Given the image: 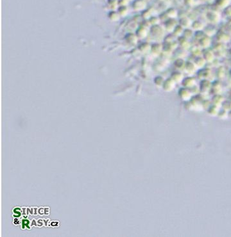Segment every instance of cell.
I'll return each instance as SVG.
<instances>
[{"instance_id": "1", "label": "cell", "mask_w": 231, "mask_h": 237, "mask_svg": "<svg viewBox=\"0 0 231 237\" xmlns=\"http://www.w3.org/2000/svg\"><path fill=\"white\" fill-rule=\"evenodd\" d=\"M150 34L152 37L155 39V42H159L161 40L164 39L166 35V30L163 25L158 24V25L152 26L150 27Z\"/></svg>"}, {"instance_id": "2", "label": "cell", "mask_w": 231, "mask_h": 237, "mask_svg": "<svg viewBox=\"0 0 231 237\" xmlns=\"http://www.w3.org/2000/svg\"><path fill=\"white\" fill-rule=\"evenodd\" d=\"M206 18L210 24L215 25L220 21L221 15L219 12L216 10H210L207 12Z\"/></svg>"}, {"instance_id": "3", "label": "cell", "mask_w": 231, "mask_h": 237, "mask_svg": "<svg viewBox=\"0 0 231 237\" xmlns=\"http://www.w3.org/2000/svg\"><path fill=\"white\" fill-rule=\"evenodd\" d=\"M197 78L200 80L204 79H209L210 80V77L213 75L212 70L209 67H204L202 69H198L197 72Z\"/></svg>"}, {"instance_id": "4", "label": "cell", "mask_w": 231, "mask_h": 237, "mask_svg": "<svg viewBox=\"0 0 231 237\" xmlns=\"http://www.w3.org/2000/svg\"><path fill=\"white\" fill-rule=\"evenodd\" d=\"M215 36L217 42L226 44L231 40V35L224 30H218Z\"/></svg>"}, {"instance_id": "5", "label": "cell", "mask_w": 231, "mask_h": 237, "mask_svg": "<svg viewBox=\"0 0 231 237\" xmlns=\"http://www.w3.org/2000/svg\"><path fill=\"white\" fill-rule=\"evenodd\" d=\"M202 56L206 60L207 63H212L216 59L215 53L213 50V49L207 48L202 50Z\"/></svg>"}, {"instance_id": "6", "label": "cell", "mask_w": 231, "mask_h": 237, "mask_svg": "<svg viewBox=\"0 0 231 237\" xmlns=\"http://www.w3.org/2000/svg\"><path fill=\"white\" fill-rule=\"evenodd\" d=\"M178 24H179V23H178V21L176 19L169 18L167 21H166L164 23L163 26L166 31L168 32V34H172L173 30L175 29V28Z\"/></svg>"}, {"instance_id": "7", "label": "cell", "mask_w": 231, "mask_h": 237, "mask_svg": "<svg viewBox=\"0 0 231 237\" xmlns=\"http://www.w3.org/2000/svg\"><path fill=\"white\" fill-rule=\"evenodd\" d=\"M182 87L188 89H191L194 85H197V79L193 76H188L184 77V80L181 83Z\"/></svg>"}, {"instance_id": "8", "label": "cell", "mask_w": 231, "mask_h": 237, "mask_svg": "<svg viewBox=\"0 0 231 237\" xmlns=\"http://www.w3.org/2000/svg\"><path fill=\"white\" fill-rule=\"evenodd\" d=\"M198 70V67H197L196 64H194V61L189 60L186 62V67H185V72L189 75V76H193V75L197 72Z\"/></svg>"}, {"instance_id": "9", "label": "cell", "mask_w": 231, "mask_h": 237, "mask_svg": "<svg viewBox=\"0 0 231 237\" xmlns=\"http://www.w3.org/2000/svg\"><path fill=\"white\" fill-rule=\"evenodd\" d=\"M176 84L177 83H175V81L171 77H169L165 79L162 88L166 92H170L175 88Z\"/></svg>"}, {"instance_id": "10", "label": "cell", "mask_w": 231, "mask_h": 237, "mask_svg": "<svg viewBox=\"0 0 231 237\" xmlns=\"http://www.w3.org/2000/svg\"><path fill=\"white\" fill-rule=\"evenodd\" d=\"M177 40L178 44H179V48L183 49V50L186 51H188L191 48L192 45L191 42H190V40L186 39L183 36H181L180 37L177 38Z\"/></svg>"}, {"instance_id": "11", "label": "cell", "mask_w": 231, "mask_h": 237, "mask_svg": "<svg viewBox=\"0 0 231 237\" xmlns=\"http://www.w3.org/2000/svg\"><path fill=\"white\" fill-rule=\"evenodd\" d=\"M199 87L201 92L205 93L211 91L212 81L209 79H204L200 81Z\"/></svg>"}, {"instance_id": "12", "label": "cell", "mask_w": 231, "mask_h": 237, "mask_svg": "<svg viewBox=\"0 0 231 237\" xmlns=\"http://www.w3.org/2000/svg\"><path fill=\"white\" fill-rule=\"evenodd\" d=\"M198 45L202 49V50H204V49L209 48L210 46H212L211 37L209 36L205 35L203 37L198 40Z\"/></svg>"}, {"instance_id": "13", "label": "cell", "mask_w": 231, "mask_h": 237, "mask_svg": "<svg viewBox=\"0 0 231 237\" xmlns=\"http://www.w3.org/2000/svg\"><path fill=\"white\" fill-rule=\"evenodd\" d=\"M150 52L155 56H159L163 53V44L160 42H155L151 45Z\"/></svg>"}, {"instance_id": "14", "label": "cell", "mask_w": 231, "mask_h": 237, "mask_svg": "<svg viewBox=\"0 0 231 237\" xmlns=\"http://www.w3.org/2000/svg\"><path fill=\"white\" fill-rule=\"evenodd\" d=\"M186 62L184 59L177 58L173 62V66L177 71L184 72L185 71Z\"/></svg>"}, {"instance_id": "15", "label": "cell", "mask_w": 231, "mask_h": 237, "mask_svg": "<svg viewBox=\"0 0 231 237\" xmlns=\"http://www.w3.org/2000/svg\"><path fill=\"white\" fill-rule=\"evenodd\" d=\"M192 22L193 21L191 19L188 17V16H182V17H180L179 19L178 20L179 24L183 27L184 29L185 28H191Z\"/></svg>"}, {"instance_id": "16", "label": "cell", "mask_w": 231, "mask_h": 237, "mask_svg": "<svg viewBox=\"0 0 231 237\" xmlns=\"http://www.w3.org/2000/svg\"><path fill=\"white\" fill-rule=\"evenodd\" d=\"M178 94H179L181 99L183 100H188L192 96V93L191 91H190V89L183 87L180 89Z\"/></svg>"}, {"instance_id": "17", "label": "cell", "mask_w": 231, "mask_h": 237, "mask_svg": "<svg viewBox=\"0 0 231 237\" xmlns=\"http://www.w3.org/2000/svg\"><path fill=\"white\" fill-rule=\"evenodd\" d=\"M170 77L175 81L176 83H181L182 80L184 78L183 72L175 70L172 72Z\"/></svg>"}, {"instance_id": "18", "label": "cell", "mask_w": 231, "mask_h": 237, "mask_svg": "<svg viewBox=\"0 0 231 237\" xmlns=\"http://www.w3.org/2000/svg\"><path fill=\"white\" fill-rule=\"evenodd\" d=\"M205 26V25L203 22L200 21V20L196 19V20H194V21H193L191 28L194 31H203Z\"/></svg>"}, {"instance_id": "19", "label": "cell", "mask_w": 231, "mask_h": 237, "mask_svg": "<svg viewBox=\"0 0 231 237\" xmlns=\"http://www.w3.org/2000/svg\"><path fill=\"white\" fill-rule=\"evenodd\" d=\"M203 31L204 32L205 35L209 36L210 37L214 35H215L218 31L215 26L212 24H210L208 26H205Z\"/></svg>"}, {"instance_id": "20", "label": "cell", "mask_w": 231, "mask_h": 237, "mask_svg": "<svg viewBox=\"0 0 231 237\" xmlns=\"http://www.w3.org/2000/svg\"><path fill=\"white\" fill-rule=\"evenodd\" d=\"M222 90V84L221 80H216L212 81V87L211 91L216 94H220V92Z\"/></svg>"}, {"instance_id": "21", "label": "cell", "mask_w": 231, "mask_h": 237, "mask_svg": "<svg viewBox=\"0 0 231 237\" xmlns=\"http://www.w3.org/2000/svg\"><path fill=\"white\" fill-rule=\"evenodd\" d=\"M193 61H194V64H196L197 67H198V69L205 67L206 64H208L206 62V60L204 59V57L202 56V55L194 58Z\"/></svg>"}, {"instance_id": "22", "label": "cell", "mask_w": 231, "mask_h": 237, "mask_svg": "<svg viewBox=\"0 0 231 237\" xmlns=\"http://www.w3.org/2000/svg\"><path fill=\"white\" fill-rule=\"evenodd\" d=\"M174 51V48L172 43H163V53L162 54L165 55H171Z\"/></svg>"}, {"instance_id": "23", "label": "cell", "mask_w": 231, "mask_h": 237, "mask_svg": "<svg viewBox=\"0 0 231 237\" xmlns=\"http://www.w3.org/2000/svg\"><path fill=\"white\" fill-rule=\"evenodd\" d=\"M226 75V69L224 65H220L216 69V77L217 80H221L224 78Z\"/></svg>"}, {"instance_id": "24", "label": "cell", "mask_w": 231, "mask_h": 237, "mask_svg": "<svg viewBox=\"0 0 231 237\" xmlns=\"http://www.w3.org/2000/svg\"><path fill=\"white\" fill-rule=\"evenodd\" d=\"M166 14H167L168 18L171 19H176L178 15H179V12L177 10L173 7H170L165 11Z\"/></svg>"}, {"instance_id": "25", "label": "cell", "mask_w": 231, "mask_h": 237, "mask_svg": "<svg viewBox=\"0 0 231 237\" xmlns=\"http://www.w3.org/2000/svg\"><path fill=\"white\" fill-rule=\"evenodd\" d=\"M184 30V28L182 26H181L180 24H178L177 26L175 28V29L173 30V31L172 32V34L177 39V38L180 37L182 36V35H183Z\"/></svg>"}, {"instance_id": "26", "label": "cell", "mask_w": 231, "mask_h": 237, "mask_svg": "<svg viewBox=\"0 0 231 237\" xmlns=\"http://www.w3.org/2000/svg\"><path fill=\"white\" fill-rule=\"evenodd\" d=\"M190 50H191V54L192 55V56H194V58L199 56H202V49L198 46V45L195 46L194 47H191V48L190 49Z\"/></svg>"}, {"instance_id": "27", "label": "cell", "mask_w": 231, "mask_h": 237, "mask_svg": "<svg viewBox=\"0 0 231 237\" xmlns=\"http://www.w3.org/2000/svg\"><path fill=\"white\" fill-rule=\"evenodd\" d=\"M213 50L214 51V53H218L219 51H223L224 50H226L225 48V44H224L222 42H217L214 44L213 45V47H212Z\"/></svg>"}, {"instance_id": "28", "label": "cell", "mask_w": 231, "mask_h": 237, "mask_svg": "<svg viewBox=\"0 0 231 237\" xmlns=\"http://www.w3.org/2000/svg\"><path fill=\"white\" fill-rule=\"evenodd\" d=\"M230 0H216L215 5L220 9H225L227 7L230 5Z\"/></svg>"}, {"instance_id": "29", "label": "cell", "mask_w": 231, "mask_h": 237, "mask_svg": "<svg viewBox=\"0 0 231 237\" xmlns=\"http://www.w3.org/2000/svg\"><path fill=\"white\" fill-rule=\"evenodd\" d=\"M194 34V31L191 29V28H185L182 36H183L184 37H185L186 39H187L188 40H191L193 38Z\"/></svg>"}, {"instance_id": "30", "label": "cell", "mask_w": 231, "mask_h": 237, "mask_svg": "<svg viewBox=\"0 0 231 237\" xmlns=\"http://www.w3.org/2000/svg\"><path fill=\"white\" fill-rule=\"evenodd\" d=\"M165 79H166L165 78L163 77V76L158 75L154 78V79H153L154 84H155L157 87H162V86H163V85L164 83V81Z\"/></svg>"}, {"instance_id": "31", "label": "cell", "mask_w": 231, "mask_h": 237, "mask_svg": "<svg viewBox=\"0 0 231 237\" xmlns=\"http://www.w3.org/2000/svg\"><path fill=\"white\" fill-rule=\"evenodd\" d=\"M147 6V3L143 0H138V1H136V2L134 4V7L136 9L138 10H143L146 8Z\"/></svg>"}, {"instance_id": "32", "label": "cell", "mask_w": 231, "mask_h": 237, "mask_svg": "<svg viewBox=\"0 0 231 237\" xmlns=\"http://www.w3.org/2000/svg\"><path fill=\"white\" fill-rule=\"evenodd\" d=\"M177 40V38L172 34H169L168 35H166L163 39V42L166 43H172Z\"/></svg>"}, {"instance_id": "33", "label": "cell", "mask_w": 231, "mask_h": 237, "mask_svg": "<svg viewBox=\"0 0 231 237\" xmlns=\"http://www.w3.org/2000/svg\"><path fill=\"white\" fill-rule=\"evenodd\" d=\"M149 21H150V23L152 26L158 25V24H160L161 23L159 16H156V15L152 16V17L149 19Z\"/></svg>"}, {"instance_id": "34", "label": "cell", "mask_w": 231, "mask_h": 237, "mask_svg": "<svg viewBox=\"0 0 231 237\" xmlns=\"http://www.w3.org/2000/svg\"><path fill=\"white\" fill-rule=\"evenodd\" d=\"M147 28L146 27H143L138 30V32H137V35H138L139 37L144 38L147 36L148 31H147Z\"/></svg>"}, {"instance_id": "35", "label": "cell", "mask_w": 231, "mask_h": 237, "mask_svg": "<svg viewBox=\"0 0 231 237\" xmlns=\"http://www.w3.org/2000/svg\"><path fill=\"white\" fill-rule=\"evenodd\" d=\"M205 35V34L204 31H194V37H193V39L194 40H196L198 42V40L200 39H201Z\"/></svg>"}, {"instance_id": "36", "label": "cell", "mask_w": 231, "mask_h": 237, "mask_svg": "<svg viewBox=\"0 0 231 237\" xmlns=\"http://www.w3.org/2000/svg\"><path fill=\"white\" fill-rule=\"evenodd\" d=\"M224 13L225 16H227V18H231V5H229L228 7H227L224 9Z\"/></svg>"}, {"instance_id": "37", "label": "cell", "mask_w": 231, "mask_h": 237, "mask_svg": "<svg viewBox=\"0 0 231 237\" xmlns=\"http://www.w3.org/2000/svg\"><path fill=\"white\" fill-rule=\"evenodd\" d=\"M152 16V12L150 10H146L144 11V14H143V18L146 20H149Z\"/></svg>"}, {"instance_id": "38", "label": "cell", "mask_w": 231, "mask_h": 237, "mask_svg": "<svg viewBox=\"0 0 231 237\" xmlns=\"http://www.w3.org/2000/svg\"><path fill=\"white\" fill-rule=\"evenodd\" d=\"M213 100L215 101V104H218L219 102H222L223 97L220 94H216L213 97Z\"/></svg>"}, {"instance_id": "39", "label": "cell", "mask_w": 231, "mask_h": 237, "mask_svg": "<svg viewBox=\"0 0 231 237\" xmlns=\"http://www.w3.org/2000/svg\"><path fill=\"white\" fill-rule=\"evenodd\" d=\"M159 18H160L161 21V22H163V23H164L166 21H167V20L169 19L168 17L167 14H166V12H163V13H162L161 14H160V15H159Z\"/></svg>"}, {"instance_id": "40", "label": "cell", "mask_w": 231, "mask_h": 237, "mask_svg": "<svg viewBox=\"0 0 231 237\" xmlns=\"http://www.w3.org/2000/svg\"><path fill=\"white\" fill-rule=\"evenodd\" d=\"M184 2L186 5L192 7L194 5V3H195V0H184Z\"/></svg>"}, {"instance_id": "41", "label": "cell", "mask_w": 231, "mask_h": 237, "mask_svg": "<svg viewBox=\"0 0 231 237\" xmlns=\"http://www.w3.org/2000/svg\"><path fill=\"white\" fill-rule=\"evenodd\" d=\"M227 55H229V56L231 58V48L227 50Z\"/></svg>"}, {"instance_id": "42", "label": "cell", "mask_w": 231, "mask_h": 237, "mask_svg": "<svg viewBox=\"0 0 231 237\" xmlns=\"http://www.w3.org/2000/svg\"><path fill=\"white\" fill-rule=\"evenodd\" d=\"M229 34L231 35V26H230V28H229Z\"/></svg>"}, {"instance_id": "43", "label": "cell", "mask_w": 231, "mask_h": 237, "mask_svg": "<svg viewBox=\"0 0 231 237\" xmlns=\"http://www.w3.org/2000/svg\"><path fill=\"white\" fill-rule=\"evenodd\" d=\"M229 77L231 78V69H230V70L229 71Z\"/></svg>"}, {"instance_id": "44", "label": "cell", "mask_w": 231, "mask_h": 237, "mask_svg": "<svg viewBox=\"0 0 231 237\" xmlns=\"http://www.w3.org/2000/svg\"><path fill=\"white\" fill-rule=\"evenodd\" d=\"M230 42H231V40H230Z\"/></svg>"}]
</instances>
